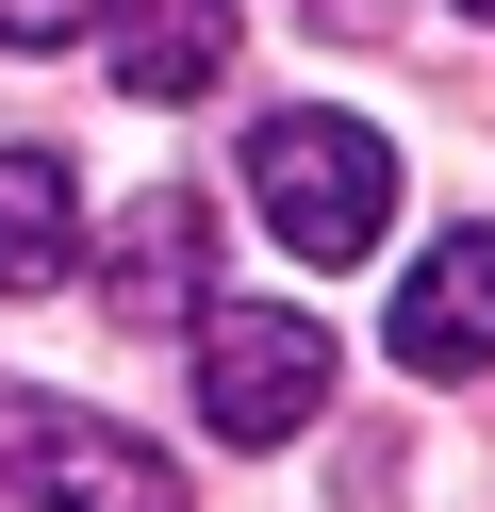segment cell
I'll return each instance as SVG.
<instances>
[{
	"label": "cell",
	"instance_id": "cell-5",
	"mask_svg": "<svg viewBox=\"0 0 495 512\" xmlns=\"http://www.w3.org/2000/svg\"><path fill=\"white\" fill-rule=\"evenodd\" d=\"M198 265H215V199H198V182H149V199L116 215L99 298H116V314H198Z\"/></svg>",
	"mask_w": 495,
	"mask_h": 512
},
{
	"label": "cell",
	"instance_id": "cell-3",
	"mask_svg": "<svg viewBox=\"0 0 495 512\" xmlns=\"http://www.w3.org/2000/svg\"><path fill=\"white\" fill-rule=\"evenodd\" d=\"M330 413V331L297 298H198V430L215 446H297Z\"/></svg>",
	"mask_w": 495,
	"mask_h": 512
},
{
	"label": "cell",
	"instance_id": "cell-9",
	"mask_svg": "<svg viewBox=\"0 0 495 512\" xmlns=\"http://www.w3.org/2000/svg\"><path fill=\"white\" fill-rule=\"evenodd\" d=\"M462 17H495V0H462Z\"/></svg>",
	"mask_w": 495,
	"mask_h": 512
},
{
	"label": "cell",
	"instance_id": "cell-6",
	"mask_svg": "<svg viewBox=\"0 0 495 512\" xmlns=\"http://www.w3.org/2000/svg\"><path fill=\"white\" fill-rule=\"evenodd\" d=\"M83 281V182L66 149H0V298H50Z\"/></svg>",
	"mask_w": 495,
	"mask_h": 512
},
{
	"label": "cell",
	"instance_id": "cell-1",
	"mask_svg": "<svg viewBox=\"0 0 495 512\" xmlns=\"http://www.w3.org/2000/svg\"><path fill=\"white\" fill-rule=\"evenodd\" d=\"M248 199L264 232L297 248V265H363V248L396 232V149L363 133V116H248Z\"/></svg>",
	"mask_w": 495,
	"mask_h": 512
},
{
	"label": "cell",
	"instance_id": "cell-7",
	"mask_svg": "<svg viewBox=\"0 0 495 512\" xmlns=\"http://www.w3.org/2000/svg\"><path fill=\"white\" fill-rule=\"evenodd\" d=\"M116 17V83L132 100H215L231 83V0H99Z\"/></svg>",
	"mask_w": 495,
	"mask_h": 512
},
{
	"label": "cell",
	"instance_id": "cell-4",
	"mask_svg": "<svg viewBox=\"0 0 495 512\" xmlns=\"http://www.w3.org/2000/svg\"><path fill=\"white\" fill-rule=\"evenodd\" d=\"M396 364L413 380H479L495 364V232H446L413 281H396Z\"/></svg>",
	"mask_w": 495,
	"mask_h": 512
},
{
	"label": "cell",
	"instance_id": "cell-2",
	"mask_svg": "<svg viewBox=\"0 0 495 512\" xmlns=\"http://www.w3.org/2000/svg\"><path fill=\"white\" fill-rule=\"evenodd\" d=\"M0 512H198V496H182V463H165L149 430L0 380Z\"/></svg>",
	"mask_w": 495,
	"mask_h": 512
},
{
	"label": "cell",
	"instance_id": "cell-8",
	"mask_svg": "<svg viewBox=\"0 0 495 512\" xmlns=\"http://www.w3.org/2000/svg\"><path fill=\"white\" fill-rule=\"evenodd\" d=\"M99 0H0V50H83Z\"/></svg>",
	"mask_w": 495,
	"mask_h": 512
}]
</instances>
